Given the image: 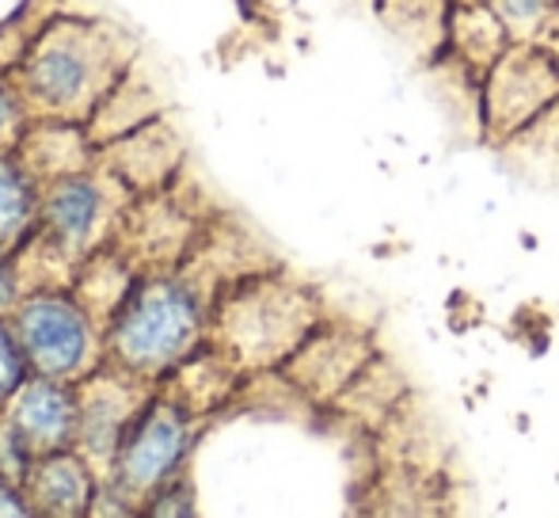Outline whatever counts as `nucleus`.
Wrapping results in <instances>:
<instances>
[{
  "mask_svg": "<svg viewBox=\"0 0 559 518\" xmlns=\"http://www.w3.org/2000/svg\"><path fill=\"white\" fill-rule=\"evenodd\" d=\"M27 484L31 496H35V507L46 518H84V511H88L92 476L76 454H43V461L31 469Z\"/></svg>",
  "mask_w": 559,
  "mask_h": 518,
  "instance_id": "nucleus-10",
  "label": "nucleus"
},
{
  "mask_svg": "<svg viewBox=\"0 0 559 518\" xmlns=\"http://www.w3.org/2000/svg\"><path fill=\"white\" fill-rule=\"evenodd\" d=\"M23 111H27V104L20 96V84L0 73V153L15 138H23Z\"/></svg>",
  "mask_w": 559,
  "mask_h": 518,
  "instance_id": "nucleus-15",
  "label": "nucleus"
},
{
  "mask_svg": "<svg viewBox=\"0 0 559 518\" xmlns=\"http://www.w3.org/2000/svg\"><path fill=\"white\" fill-rule=\"evenodd\" d=\"M0 518H38L35 507L20 496L8 481H0Z\"/></svg>",
  "mask_w": 559,
  "mask_h": 518,
  "instance_id": "nucleus-18",
  "label": "nucleus"
},
{
  "mask_svg": "<svg viewBox=\"0 0 559 518\" xmlns=\"http://www.w3.org/2000/svg\"><path fill=\"white\" fill-rule=\"evenodd\" d=\"M559 107V66L533 46H510L479 81V115L495 141L522 138Z\"/></svg>",
  "mask_w": 559,
  "mask_h": 518,
  "instance_id": "nucleus-3",
  "label": "nucleus"
},
{
  "mask_svg": "<svg viewBox=\"0 0 559 518\" xmlns=\"http://www.w3.org/2000/svg\"><path fill=\"white\" fill-rule=\"evenodd\" d=\"M317 309L301 290L255 282L225 309V328L243 358H286L312 340Z\"/></svg>",
  "mask_w": 559,
  "mask_h": 518,
  "instance_id": "nucleus-5",
  "label": "nucleus"
},
{
  "mask_svg": "<svg viewBox=\"0 0 559 518\" xmlns=\"http://www.w3.org/2000/svg\"><path fill=\"white\" fill-rule=\"evenodd\" d=\"M537 46H540V50H545L548 58H552L556 66H559V8H556L552 23H548V27H545V35L537 38Z\"/></svg>",
  "mask_w": 559,
  "mask_h": 518,
  "instance_id": "nucleus-19",
  "label": "nucleus"
},
{
  "mask_svg": "<svg viewBox=\"0 0 559 518\" xmlns=\"http://www.w3.org/2000/svg\"><path fill=\"white\" fill-rule=\"evenodd\" d=\"M15 305H20V279H15L12 259L0 252V313L15 309Z\"/></svg>",
  "mask_w": 559,
  "mask_h": 518,
  "instance_id": "nucleus-17",
  "label": "nucleus"
},
{
  "mask_svg": "<svg viewBox=\"0 0 559 518\" xmlns=\"http://www.w3.org/2000/svg\"><path fill=\"white\" fill-rule=\"evenodd\" d=\"M12 332L31 370L43 378H73L92 355V313L66 294H31L15 305Z\"/></svg>",
  "mask_w": 559,
  "mask_h": 518,
  "instance_id": "nucleus-4",
  "label": "nucleus"
},
{
  "mask_svg": "<svg viewBox=\"0 0 559 518\" xmlns=\"http://www.w3.org/2000/svg\"><path fill=\"white\" fill-rule=\"evenodd\" d=\"M43 191L38 176L12 153H0V252H15L38 229Z\"/></svg>",
  "mask_w": 559,
  "mask_h": 518,
  "instance_id": "nucleus-11",
  "label": "nucleus"
},
{
  "mask_svg": "<svg viewBox=\"0 0 559 518\" xmlns=\"http://www.w3.org/2000/svg\"><path fill=\"white\" fill-rule=\"evenodd\" d=\"M104 187L96 184V176H73L53 179L43 191V214H38V229L53 240L58 252H84L96 240L99 222H104Z\"/></svg>",
  "mask_w": 559,
  "mask_h": 518,
  "instance_id": "nucleus-8",
  "label": "nucleus"
},
{
  "mask_svg": "<svg viewBox=\"0 0 559 518\" xmlns=\"http://www.w3.org/2000/svg\"><path fill=\"white\" fill-rule=\"evenodd\" d=\"M153 518H199L194 511V492L183 481H168L160 499L153 504Z\"/></svg>",
  "mask_w": 559,
  "mask_h": 518,
  "instance_id": "nucleus-16",
  "label": "nucleus"
},
{
  "mask_svg": "<svg viewBox=\"0 0 559 518\" xmlns=\"http://www.w3.org/2000/svg\"><path fill=\"white\" fill-rule=\"evenodd\" d=\"M206 325V302L179 274L145 279L111 320V355L133 374H164L194 351Z\"/></svg>",
  "mask_w": 559,
  "mask_h": 518,
  "instance_id": "nucleus-2",
  "label": "nucleus"
},
{
  "mask_svg": "<svg viewBox=\"0 0 559 518\" xmlns=\"http://www.w3.org/2000/svg\"><path fill=\"white\" fill-rule=\"evenodd\" d=\"M191 450V415L176 400H153L130 420L118 443V488L156 492L171 481L179 461Z\"/></svg>",
  "mask_w": 559,
  "mask_h": 518,
  "instance_id": "nucleus-6",
  "label": "nucleus"
},
{
  "mask_svg": "<svg viewBox=\"0 0 559 518\" xmlns=\"http://www.w3.org/2000/svg\"><path fill=\"white\" fill-rule=\"evenodd\" d=\"M510 35L502 31L499 15L487 8V0H472V4H453L445 31V54H453L476 81H484L487 69L510 50Z\"/></svg>",
  "mask_w": 559,
  "mask_h": 518,
  "instance_id": "nucleus-9",
  "label": "nucleus"
},
{
  "mask_svg": "<svg viewBox=\"0 0 559 518\" xmlns=\"http://www.w3.org/2000/svg\"><path fill=\"white\" fill-rule=\"evenodd\" d=\"M449 4H472V0H449Z\"/></svg>",
  "mask_w": 559,
  "mask_h": 518,
  "instance_id": "nucleus-20",
  "label": "nucleus"
},
{
  "mask_svg": "<svg viewBox=\"0 0 559 518\" xmlns=\"http://www.w3.org/2000/svg\"><path fill=\"white\" fill-rule=\"evenodd\" d=\"M449 12H453L449 0H384V15H389L396 35L435 38L438 50H445Z\"/></svg>",
  "mask_w": 559,
  "mask_h": 518,
  "instance_id": "nucleus-12",
  "label": "nucleus"
},
{
  "mask_svg": "<svg viewBox=\"0 0 559 518\" xmlns=\"http://www.w3.org/2000/svg\"><path fill=\"white\" fill-rule=\"evenodd\" d=\"M122 35L96 20H61L46 23L27 46L15 69V84L31 111L73 122L76 115L99 107L118 89V76L130 66V46Z\"/></svg>",
  "mask_w": 559,
  "mask_h": 518,
  "instance_id": "nucleus-1",
  "label": "nucleus"
},
{
  "mask_svg": "<svg viewBox=\"0 0 559 518\" xmlns=\"http://www.w3.org/2000/svg\"><path fill=\"white\" fill-rule=\"evenodd\" d=\"M514 46H533L556 15V0H487Z\"/></svg>",
  "mask_w": 559,
  "mask_h": 518,
  "instance_id": "nucleus-13",
  "label": "nucleus"
},
{
  "mask_svg": "<svg viewBox=\"0 0 559 518\" xmlns=\"http://www.w3.org/2000/svg\"><path fill=\"white\" fill-rule=\"evenodd\" d=\"M8 423L31 446V454H58L66 450L73 431L81 427V404H76V397L61 378L35 374L12 397Z\"/></svg>",
  "mask_w": 559,
  "mask_h": 518,
  "instance_id": "nucleus-7",
  "label": "nucleus"
},
{
  "mask_svg": "<svg viewBox=\"0 0 559 518\" xmlns=\"http://www.w3.org/2000/svg\"><path fill=\"white\" fill-rule=\"evenodd\" d=\"M27 355H23L20 340H15L12 325H4L0 320V404H12V397L23 389V381H27Z\"/></svg>",
  "mask_w": 559,
  "mask_h": 518,
  "instance_id": "nucleus-14",
  "label": "nucleus"
}]
</instances>
